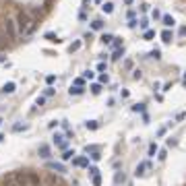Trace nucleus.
I'll list each match as a JSON object with an SVG mask.
<instances>
[{"instance_id": "f257e3e1", "label": "nucleus", "mask_w": 186, "mask_h": 186, "mask_svg": "<svg viewBox=\"0 0 186 186\" xmlns=\"http://www.w3.org/2000/svg\"><path fill=\"white\" fill-rule=\"evenodd\" d=\"M15 23H17V31H19V35L21 37H25V35H31L35 29V17L31 15V12L27 11H19L17 12V19H15Z\"/></svg>"}, {"instance_id": "f03ea898", "label": "nucleus", "mask_w": 186, "mask_h": 186, "mask_svg": "<svg viewBox=\"0 0 186 186\" xmlns=\"http://www.w3.org/2000/svg\"><path fill=\"white\" fill-rule=\"evenodd\" d=\"M11 178L15 180L17 186H39V176L35 172H29V170L15 172V174H11Z\"/></svg>"}, {"instance_id": "7ed1b4c3", "label": "nucleus", "mask_w": 186, "mask_h": 186, "mask_svg": "<svg viewBox=\"0 0 186 186\" xmlns=\"http://www.w3.org/2000/svg\"><path fill=\"white\" fill-rule=\"evenodd\" d=\"M4 33L8 39H17L19 37V31H17V23H15V19H4Z\"/></svg>"}, {"instance_id": "20e7f679", "label": "nucleus", "mask_w": 186, "mask_h": 186, "mask_svg": "<svg viewBox=\"0 0 186 186\" xmlns=\"http://www.w3.org/2000/svg\"><path fill=\"white\" fill-rule=\"evenodd\" d=\"M149 168H151V165H149V161L139 163V165H137V170H135V176H137V178H143V176H147Z\"/></svg>"}, {"instance_id": "39448f33", "label": "nucleus", "mask_w": 186, "mask_h": 186, "mask_svg": "<svg viewBox=\"0 0 186 186\" xmlns=\"http://www.w3.org/2000/svg\"><path fill=\"white\" fill-rule=\"evenodd\" d=\"M72 165H79V168H89V159L87 157H75Z\"/></svg>"}, {"instance_id": "423d86ee", "label": "nucleus", "mask_w": 186, "mask_h": 186, "mask_svg": "<svg viewBox=\"0 0 186 186\" xmlns=\"http://www.w3.org/2000/svg\"><path fill=\"white\" fill-rule=\"evenodd\" d=\"M0 91H2V93H6V95H11V93L17 91V85H15V83H4V87H2Z\"/></svg>"}, {"instance_id": "0eeeda50", "label": "nucleus", "mask_w": 186, "mask_h": 186, "mask_svg": "<svg viewBox=\"0 0 186 186\" xmlns=\"http://www.w3.org/2000/svg\"><path fill=\"white\" fill-rule=\"evenodd\" d=\"M37 153H39V157H44V159H48V157H50V147H48V145H39V149H37Z\"/></svg>"}, {"instance_id": "6e6552de", "label": "nucleus", "mask_w": 186, "mask_h": 186, "mask_svg": "<svg viewBox=\"0 0 186 186\" xmlns=\"http://www.w3.org/2000/svg\"><path fill=\"white\" fill-rule=\"evenodd\" d=\"M161 21H163V25H165V27H174V25H176L174 17H170V15H163V17H161Z\"/></svg>"}, {"instance_id": "1a4fd4ad", "label": "nucleus", "mask_w": 186, "mask_h": 186, "mask_svg": "<svg viewBox=\"0 0 186 186\" xmlns=\"http://www.w3.org/2000/svg\"><path fill=\"white\" fill-rule=\"evenodd\" d=\"M44 37H46L48 42H52V44H60V37L56 33H52V31H48L46 35H44Z\"/></svg>"}, {"instance_id": "9d476101", "label": "nucleus", "mask_w": 186, "mask_h": 186, "mask_svg": "<svg viewBox=\"0 0 186 186\" xmlns=\"http://www.w3.org/2000/svg\"><path fill=\"white\" fill-rule=\"evenodd\" d=\"M48 168H50V170H56V172H66L64 165H62V163H56V161H50V163H48Z\"/></svg>"}, {"instance_id": "9b49d317", "label": "nucleus", "mask_w": 186, "mask_h": 186, "mask_svg": "<svg viewBox=\"0 0 186 186\" xmlns=\"http://www.w3.org/2000/svg\"><path fill=\"white\" fill-rule=\"evenodd\" d=\"M54 143H56L58 147H62V149H66V141H64L62 135H56V137H54Z\"/></svg>"}, {"instance_id": "f8f14e48", "label": "nucleus", "mask_w": 186, "mask_h": 186, "mask_svg": "<svg viewBox=\"0 0 186 186\" xmlns=\"http://www.w3.org/2000/svg\"><path fill=\"white\" fill-rule=\"evenodd\" d=\"M161 39H163V44H170V42L174 39V35H172V31H168V29H165V31L161 33Z\"/></svg>"}, {"instance_id": "ddd939ff", "label": "nucleus", "mask_w": 186, "mask_h": 186, "mask_svg": "<svg viewBox=\"0 0 186 186\" xmlns=\"http://www.w3.org/2000/svg\"><path fill=\"white\" fill-rule=\"evenodd\" d=\"M68 93H70V95H81V93H83V87H79V85H72V87L68 89Z\"/></svg>"}, {"instance_id": "4468645a", "label": "nucleus", "mask_w": 186, "mask_h": 186, "mask_svg": "<svg viewBox=\"0 0 186 186\" xmlns=\"http://www.w3.org/2000/svg\"><path fill=\"white\" fill-rule=\"evenodd\" d=\"M101 11H104L105 15H110V12L114 11V4H112V2H105V4H101Z\"/></svg>"}, {"instance_id": "2eb2a0df", "label": "nucleus", "mask_w": 186, "mask_h": 186, "mask_svg": "<svg viewBox=\"0 0 186 186\" xmlns=\"http://www.w3.org/2000/svg\"><path fill=\"white\" fill-rule=\"evenodd\" d=\"M91 93L93 95H99V93H101V83H93L91 85Z\"/></svg>"}, {"instance_id": "dca6fc26", "label": "nucleus", "mask_w": 186, "mask_h": 186, "mask_svg": "<svg viewBox=\"0 0 186 186\" xmlns=\"http://www.w3.org/2000/svg\"><path fill=\"white\" fill-rule=\"evenodd\" d=\"M159 151V147H157V143H151L149 145V157H155V153Z\"/></svg>"}, {"instance_id": "f3484780", "label": "nucleus", "mask_w": 186, "mask_h": 186, "mask_svg": "<svg viewBox=\"0 0 186 186\" xmlns=\"http://www.w3.org/2000/svg\"><path fill=\"white\" fill-rule=\"evenodd\" d=\"M124 56V48H118L116 52H114V56H112V60H120Z\"/></svg>"}, {"instance_id": "a211bd4d", "label": "nucleus", "mask_w": 186, "mask_h": 186, "mask_svg": "<svg viewBox=\"0 0 186 186\" xmlns=\"http://www.w3.org/2000/svg\"><path fill=\"white\" fill-rule=\"evenodd\" d=\"M91 27L95 29V31H99V29H104V21L97 19V21H93V23H91Z\"/></svg>"}, {"instance_id": "6ab92c4d", "label": "nucleus", "mask_w": 186, "mask_h": 186, "mask_svg": "<svg viewBox=\"0 0 186 186\" xmlns=\"http://www.w3.org/2000/svg\"><path fill=\"white\" fill-rule=\"evenodd\" d=\"M112 39H114V35H110V33H104V35H101V42H104L105 46H108V44H112Z\"/></svg>"}, {"instance_id": "aec40b11", "label": "nucleus", "mask_w": 186, "mask_h": 186, "mask_svg": "<svg viewBox=\"0 0 186 186\" xmlns=\"http://www.w3.org/2000/svg\"><path fill=\"white\" fill-rule=\"evenodd\" d=\"M85 126L89 128V130H97V126H99V124H97L95 120H89V122H85Z\"/></svg>"}, {"instance_id": "412c9836", "label": "nucleus", "mask_w": 186, "mask_h": 186, "mask_svg": "<svg viewBox=\"0 0 186 186\" xmlns=\"http://www.w3.org/2000/svg\"><path fill=\"white\" fill-rule=\"evenodd\" d=\"M145 39H153L155 37V31H151V29H145V35H143Z\"/></svg>"}, {"instance_id": "4be33fe9", "label": "nucleus", "mask_w": 186, "mask_h": 186, "mask_svg": "<svg viewBox=\"0 0 186 186\" xmlns=\"http://www.w3.org/2000/svg\"><path fill=\"white\" fill-rule=\"evenodd\" d=\"M72 157H75V151H64V155H62L64 161H68V159H72Z\"/></svg>"}, {"instance_id": "5701e85b", "label": "nucleus", "mask_w": 186, "mask_h": 186, "mask_svg": "<svg viewBox=\"0 0 186 186\" xmlns=\"http://www.w3.org/2000/svg\"><path fill=\"white\" fill-rule=\"evenodd\" d=\"M114 180H116V184H120V182H124V180H126V176H124V174H120V172H118V174L114 176Z\"/></svg>"}, {"instance_id": "b1692460", "label": "nucleus", "mask_w": 186, "mask_h": 186, "mask_svg": "<svg viewBox=\"0 0 186 186\" xmlns=\"http://www.w3.org/2000/svg\"><path fill=\"white\" fill-rule=\"evenodd\" d=\"M99 83H101V85H108V83H110V77H108V75H99Z\"/></svg>"}, {"instance_id": "393cba45", "label": "nucleus", "mask_w": 186, "mask_h": 186, "mask_svg": "<svg viewBox=\"0 0 186 186\" xmlns=\"http://www.w3.org/2000/svg\"><path fill=\"white\" fill-rule=\"evenodd\" d=\"M93 77H95L93 70H85V72H83V79H93Z\"/></svg>"}, {"instance_id": "a878e982", "label": "nucleus", "mask_w": 186, "mask_h": 186, "mask_svg": "<svg viewBox=\"0 0 186 186\" xmlns=\"http://www.w3.org/2000/svg\"><path fill=\"white\" fill-rule=\"evenodd\" d=\"M149 56H151V58H155V60H159V58H161V52H159V50H153Z\"/></svg>"}, {"instance_id": "bb28decb", "label": "nucleus", "mask_w": 186, "mask_h": 186, "mask_svg": "<svg viewBox=\"0 0 186 186\" xmlns=\"http://www.w3.org/2000/svg\"><path fill=\"white\" fill-rule=\"evenodd\" d=\"M93 184H95V186L101 184V176H99V174H93Z\"/></svg>"}, {"instance_id": "cd10ccee", "label": "nucleus", "mask_w": 186, "mask_h": 186, "mask_svg": "<svg viewBox=\"0 0 186 186\" xmlns=\"http://www.w3.org/2000/svg\"><path fill=\"white\" fill-rule=\"evenodd\" d=\"M93 151H99V147H95V145H91V147L87 145V147H85V153H93Z\"/></svg>"}, {"instance_id": "c85d7f7f", "label": "nucleus", "mask_w": 186, "mask_h": 186, "mask_svg": "<svg viewBox=\"0 0 186 186\" xmlns=\"http://www.w3.org/2000/svg\"><path fill=\"white\" fill-rule=\"evenodd\" d=\"M165 157H168V153H165V149H163V151H157V159H159V161H163Z\"/></svg>"}, {"instance_id": "c756f323", "label": "nucleus", "mask_w": 186, "mask_h": 186, "mask_svg": "<svg viewBox=\"0 0 186 186\" xmlns=\"http://www.w3.org/2000/svg\"><path fill=\"white\" fill-rule=\"evenodd\" d=\"M132 110H135V112H145V104H137Z\"/></svg>"}, {"instance_id": "7c9ffc66", "label": "nucleus", "mask_w": 186, "mask_h": 186, "mask_svg": "<svg viewBox=\"0 0 186 186\" xmlns=\"http://www.w3.org/2000/svg\"><path fill=\"white\" fill-rule=\"evenodd\" d=\"M54 81H56V77H54V75H48V77H46V83H48V85H52Z\"/></svg>"}, {"instance_id": "2f4dec72", "label": "nucleus", "mask_w": 186, "mask_h": 186, "mask_svg": "<svg viewBox=\"0 0 186 186\" xmlns=\"http://www.w3.org/2000/svg\"><path fill=\"white\" fill-rule=\"evenodd\" d=\"M15 130L19 132V130H27V124H15Z\"/></svg>"}, {"instance_id": "473e14b6", "label": "nucleus", "mask_w": 186, "mask_h": 186, "mask_svg": "<svg viewBox=\"0 0 186 186\" xmlns=\"http://www.w3.org/2000/svg\"><path fill=\"white\" fill-rule=\"evenodd\" d=\"M79 48H81V42H75V44L70 46V52H75V50H79Z\"/></svg>"}, {"instance_id": "72a5a7b5", "label": "nucleus", "mask_w": 186, "mask_h": 186, "mask_svg": "<svg viewBox=\"0 0 186 186\" xmlns=\"http://www.w3.org/2000/svg\"><path fill=\"white\" fill-rule=\"evenodd\" d=\"M141 77H143V72H141V70L137 68V70H135V75H132V79H137V81H139Z\"/></svg>"}, {"instance_id": "f704fd0d", "label": "nucleus", "mask_w": 186, "mask_h": 186, "mask_svg": "<svg viewBox=\"0 0 186 186\" xmlns=\"http://www.w3.org/2000/svg\"><path fill=\"white\" fill-rule=\"evenodd\" d=\"M75 85H79V87H83V85H85V79H83V77H79V79L75 81Z\"/></svg>"}, {"instance_id": "c9c22d12", "label": "nucleus", "mask_w": 186, "mask_h": 186, "mask_svg": "<svg viewBox=\"0 0 186 186\" xmlns=\"http://www.w3.org/2000/svg\"><path fill=\"white\" fill-rule=\"evenodd\" d=\"M89 174H99V170H97V168H95V165H91V168H89Z\"/></svg>"}, {"instance_id": "e433bc0d", "label": "nucleus", "mask_w": 186, "mask_h": 186, "mask_svg": "<svg viewBox=\"0 0 186 186\" xmlns=\"http://www.w3.org/2000/svg\"><path fill=\"white\" fill-rule=\"evenodd\" d=\"M6 186H17V184H15V180H12L11 176H8V178H6Z\"/></svg>"}, {"instance_id": "4c0bfd02", "label": "nucleus", "mask_w": 186, "mask_h": 186, "mask_svg": "<svg viewBox=\"0 0 186 186\" xmlns=\"http://www.w3.org/2000/svg\"><path fill=\"white\" fill-rule=\"evenodd\" d=\"M46 104V97H37V105H44Z\"/></svg>"}, {"instance_id": "58836bf2", "label": "nucleus", "mask_w": 186, "mask_h": 186, "mask_svg": "<svg viewBox=\"0 0 186 186\" xmlns=\"http://www.w3.org/2000/svg\"><path fill=\"white\" fill-rule=\"evenodd\" d=\"M46 95H48V97H50V95H54V89H52V87H48V89H46Z\"/></svg>"}, {"instance_id": "ea45409f", "label": "nucleus", "mask_w": 186, "mask_h": 186, "mask_svg": "<svg viewBox=\"0 0 186 186\" xmlns=\"http://www.w3.org/2000/svg\"><path fill=\"white\" fill-rule=\"evenodd\" d=\"M184 118H186V114H184V112H180V114L176 116V120H184Z\"/></svg>"}, {"instance_id": "a19ab883", "label": "nucleus", "mask_w": 186, "mask_h": 186, "mask_svg": "<svg viewBox=\"0 0 186 186\" xmlns=\"http://www.w3.org/2000/svg\"><path fill=\"white\" fill-rule=\"evenodd\" d=\"M180 35H182V37L186 35V25H182V27H180Z\"/></svg>"}, {"instance_id": "79ce46f5", "label": "nucleus", "mask_w": 186, "mask_h": 186, "mask_svg": "<svg viewBox=\"0 0 186 186\" xmlns=\"http://www.w3.org/2000/svg\"><path fill=\"white\" fill-rule=\"evenodd\" d=\"M182 85L186 87V72H184V79H182Z\"/></svg>"}, {"instance_id": "37998d69", "label": "nucleus", "mask_w": 186, "mask_h": 186, "mask_svg": "<svg viewBox=\"0 0 186 186\" xmlns=\"http://www.w3.org/2000/svg\"><path fill=\"white\" fill-rule=\"evenodd\" d=\"M89 2H91V0H83V4H85V6H87V4H89Z\"/></svg>"}, {"instance_id": "c03bdc74", "label": "nucleus", "mask_w": 186, "mask_h": 186, "mask_svg": "<svg viewBox=\"0 0 186 186\" xmlns=\"http://www.w3.org/2000/svg\"><path fill=\"white\" fill-rule=\"evenodd\" d=\"M0 62H4V56H2V54H0Z\"/></svg>"}, {"instance_id": "a18cd8bd", "label": "nucleus", "mask_w": 186, "mask_h": 186, "mask_svg": "<svg viewBox=\"0 0 186 186\" xmlns=\"http://www.w3.org/2000/svg\"><path fill=\"white\" fill-rule=\"evenodd\" d=\"M2 141H4V137H2V135H0V143H2Z\"/></svg>"}, {"instance_id": "49530a36", "label": "nucleus", "mask_w": 186, "mask_h": 186, "mask_svg": "<svg viewBox=\"0 0 186 186\" xmlns=\"http://www.w3.org/2000/svg\"><path fill=\"white\" fill-rule=\"evenodd\" d=\"M0 124H2V118H0Z\"/></svg>"}]
</instances>
